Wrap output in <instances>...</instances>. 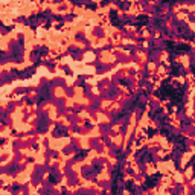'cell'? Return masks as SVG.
I'll use <instances>...</instances> for the list:
<instances>
[{
    "label": "cell",
    "instance_id": "cell-2",
    "mask_svg": "<svg viewBox=\"0 0 195 195\" xmlns=\"http://www.w3.org/2000/svg\"><path fill=\"white\" fill-rule=\"evenodd\" d=\"M49 180H50V181H52V183H55V181H57V180H55V177H53V175H49Z\"/></svg>",
    "mask_w": 195,
    "mask_h": 195
},
{
    "label": "cell",
    "instance_id": "cell-1",
    "mask_svg": "<svg viewBox=\"0 0 195 195\" xmlns=\"http://www.w3.org/2000/svg\"><path fill=\"white\" fill-rule=\"evenodd\" d=\"M157 178H158V175H151V177H148L146 181H145V188H153V186L156 185Z\"/></svg>",
    "mask_w": 195,
    "mask_h": 195
}]
</instances>
